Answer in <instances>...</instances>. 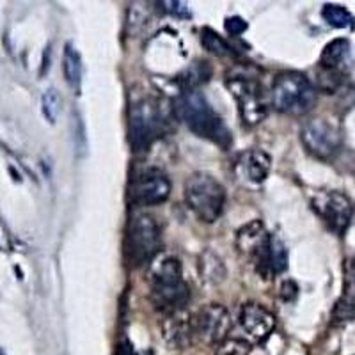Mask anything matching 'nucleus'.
I'll return each instance as SVG.
<instances>
[{"label": "nucleus", "instance_id": "ddd939ff", "mask_svg": "<svg viewBox=\"0 0 355 355\" xmlns=\"http://www.w3.org/2000/svg\"><path fill=\"white\" fill-rule=\"evenodd\" d=\"M272 167L270 155L263 150H247L236 158L234 171L243 182L259 185L268 178Z\"/></svg>", "mask_w": 355, "mask_h": 355}, {"label": "nucleus", "instance_id": "dca6fc26", "mask_svg": "<svg viewBox=\"0 0 355 355\" xmlns=\"http://www.w3.org/2000/svg\"><path fill=\"white\" fill-rule=\"evenodd\" d=\"M194 334V318L187 315L185 311L167 316L164 322V336L173 348H180V350L185 348L187 345H190Z\"/></svg>", "mask_w": 355, "mask_h": 355}, {"label": "nucleus", "instance_id": "423d86ee", "mask_svg": "<svg viewBox=\"0 0 355 355\" xmlns=\"http://www.w3.org/2000/svg\"><path fill=\"white\" fill-rule=\"evenodd\" d=\"M162 245V234L151 215H135L126 227L125 258L132 268L153 263Z\"/></svg>", "mask_w": 355, "mask_h": 355}, {"label": "nucleus", "instance_id": "9d476101", "mask_svg": "<svg viewBox=\"0 0 355 355\" xmlns=\"http://www.w3.org/2000/svg\"><path fill=\"white\" fill-rule=\"evenodd\" d=\"M171 196V182L157 167H146L133 174L128 187V199L135 206H155L166 202Z\"/></svg>", "mask_w": 355, "mask_h": 355}, {"label": "nucleus", "instance_id": "5701e85b", "mask_svg": "<svg viewBox=\"0 0 355 355\" xmlns=\"http://www.w3.org/2000/svg\"><path fill=\"white\" fill-rule=\"evenodd\" d=\"M201 44L208 52L217 57H227L234 53L233 49H231V44L224 37L218 36L214 28L210 27H205L201 31Z\"/></svg>", "mask_w": 355, "mask_h": 355}, {"label": "nucleus", "instance_id": "0eeeda50", "mask_svg": "<svg viewBox=\"0 0 355 355\" xmlns=\"http://www.w3.org/2000/svg\"><path fill=\"white\" fill-rule=\"evenodd\" d=\"M230 93L233 94L242 121L245 126H258L265 121L268 107H266L263 87L256 78L247 75H231L226 80Z\"/></svg>", "mask_w": 355, "mask_h": 355}, {"label": "nucleus", "instance_id": "f3484780", "mask_svg": "<svg viewBox=\"0 0 355 355\" xmlns=\"http://www.w3.org/2000/svg\"><path fill=\"white\" fill-rule=\"evenodd\" d=\"M332 318L336 323H347L355 320V261L347 263V274H345L343 295L336 302Z\"/></svg>", "mask_w": 355, "mask_h": 355}, {"label": "nucleus", "instance_id": "f8f14e48", "mask_svg": "<svg viewBox=\"0 0 355 355\" xmlns=\"http://www.w3.org/2000/svg\"><path fill=\"white\" fill-rule=\"evenodd\" d=\"M239 322L247 338L256 343H263L275 327V316L266 307L256 302L243 304L240 309Z\"/></svg>", "mask_w": 355, "mask_h": 355}, {"label": "nucleus", "instance_id": "aec40b11", "mask_svg": "<svg viewBox=\"0 0 355 355\" xmlns=\"http://www.w3.org/2000/svg\"><path fill=\"white\" fill-rule=\"evenodd\" d=\"M62 71H64V78L69 84V87L75 91V93H80L82 85V57L78 53V50L73 46L71 43L66 44L64 55H62Z\"/></svg>", "mask_w": 355, "mask_h": 355}, {"label": "nucleus", "instance_id": "6ab92c4d", "mask_svg": "<svg viewBox=\"0 0 355 355\" xmlns=\"http://www.w3.org/2000/svg\"><path fill=\"white\" fill-rule=\"evenodd\" d=\"M211 69L210 62L206 61H196L194 64H190L185 71H182L176 77V84L180 85L182 93H189V91H199L202 84L211 78Z\"/></svg>", "mask_w": 355, "mask_h": 355}, {"label": "nucleus", "instance_id": "cd10ccee", "mask_svg": "<svg viewBox=\"0 0 355 355\" xmlns=\"http://www.w3.org/2000/svg\"><path fill=\"white\" fill-rule=\"evenodd\" d=\"M116 355H135V352H133V347L130 341H121V343L117 345L116 347Z\"/></svg>", "mask_w": 355, "mask_h": 355}, {"label": "nucleus", "instance_id": "c756f323", "mask_svg": "<svg viewBox=\"0 0 355 355\" xmlns=\"http://www.w3.org/2000/svg\"><path fill=\"white\" fill-rule=\"evenodd\" d=\"M0 355H6V354H4V352H2V350H0Z\"/></svg>", "mask_w": 355, "mask_h": 355}, {"label": "nucleus", "instance_id": "20e7f679", "mask_svg": "<svg viewBox=\"0 0 355 355\" xmlns=\"http://www.w3.org/2000/svg\"><path fill=\"white\" fill-rule=\"evenodd\" d=\"M167 121L160 103L153 98H142L130 107L128 141L135 153L148 151L162 137Z\"/></svg>", "mask_w": 355, "mask_h": 355}, {"label": "nucleus", "instance_id": "a878e982", "mask_svg": "<svg viewBox=\"0 0 355 355\" xmlns=\"http://www.w3.org/2000/svg\"><path fill=\"white\" fill-rule=\"evenodd\" d=\"M224 27H226V33L230 34V36H240V34L245 33L249 25H247V21L243 20V18L231 17V18H226Z\"/></svg>", "mask_w": 355, "mask_h": 355}, {"label": "nucleus", "instance_id": "c85d7f7f", "mask_svg": "<svg viewBox=\"0 0 355 355\" xmlns=\"http://www.w3.org/2000/svg\"><path fill=\"white\" fill-rule=\"evenodd\" d=\"M249 355H268V354H266V352L265 350H263V348H252V350H250V354Z\"/></svg>", "mask_w": 355, "mask_h": 355}, {"label": "nucleus", "instance_id": "39448f33", "mask_svg": "<svg viewBox=\"0 0 355 355\" xmlns=\"http://www.w3.org/2000/svg\"><path fill=\"white\" fill-rule=\"evenodd\" d=\"M185 201L201 222L211 224L222 215L226 190L208 173H194L185 182Z\"/></svg>", "mask_w": 355, "mask_h": 355}, {"label": "nucleus", "instance_id": "412c9836", "mask_svg": "<svg viewBox=\"0 0 355 355\" xmlns=\"http://www.w3.org/2000/svg\"><path fill=\"white\" fill-rule=\"evenodd\" d=\"M199 270H201V277L205 279L206 283L211 284H218L224 279V275H226L224 263L211 250H206L205 254H201V258H199Z\"/></svg>", "mask_w": 355, "mask_h": 355}, {"label": "nucleus", "instance_id": "6e6552de", "mask_svg": "<svg viewBox=\"0 0 355 355\" xmlns=\"http://www.w3.org/2000/svg\"><path fill=\"white\" fill-rule=\"evenodd\" d=\"M300 141L309 155L318 160H332L343 146V133L338 125L323 117H313L300 128Z\"/></svg>", "mask_w": 355, "mask_h": 355}, {"label": "nucleus", "instance_id": "7ed1b4c3", "mask_svg": "<svg viewBox=\"0 0 355 355\" xmlns=\"http://www.w3.org/2000/svg\"><path fill=\"white\" fill-rule=\"evenodd\" d=\"M272 105L286 116H304L316 105L318 93L309 78L299 71H284L272 84Z\"/></svg>", "mask_w": 355, "mask_h": 355}, {"label": "nucleus", "instance_id": "b1692460", "mask_svg": "<svg viewBox=\"0 0 355 355\" xmlns=\"http://www.w3.org/2000/svg\"><path fill=\"white\" fill-rule=\"evenodd\" d=\"M61 94L57 93L55 89H49L44 91L43 98H41V110H43V116L49 119L50 123H55L59 114H61Z\"/></svg>", "mask_w": 355, "mask_h": 355}, {"label": "nucleus", "instance_id": "393cba45", "mask_svg": "<svg viewBox=\"0 0 355 355\" xmlns=\"http://www.w3.org/2000/svg\"><path fill=\"white\" fill-rule=\"evenodd\" d=\"M250 347L243 339H227L217 348L215 355H249Z\"/></svg>", "mask_w": 355, "mask_h": 355}, {"label": "nucleus", "instance_id": "bb28decb", "mask_svg": "<svg viewBox=\"0 0 355 355\" xmlns=\"http://www.w3.org/2000/svg\"><path fill=\"white\" fill-rule=\"evenodd\" d=\"M160 6H164V11H167L173 17L190 18V9L183 2H162Z\"/></svg>", "mask_w": 355, "mask_h": 355}, {"label": "nucleus", "instance_id": "4468645a", "mask_svg": "<svg viewBox=\"0 0 355 355\" xmlns=\"http://www.w3.org/2000/svg\"><path fill=\"white\" fill-rule=\"evenodd\" d=\"M258 272L263 275H279L288 268V249L279 234H268L265 250L256 259Z\"/></svg>", "mask_w": 355, "mask_h": 355}, {"label": "nucleus", "instance_id": "9b49d317", "mask_svg": "<svg viewBox=\"0 0 355 355\" xmlns=\"http://www.w3.org/2000/svg\"><path fill=\"white\" fill-rule=\"evenodd\" d=\"M231 329L230 311L220 304H210L202 307L194 316V332L206 343L217 345L226 339Z\"/></svg>", "mask_w": 355, "mask_h": 355}, {"label": "nucleus", "instance_id": "f257e3e1", "mask_svg": "<svg viewBox=\"0 0 355 355\" xmlns=\"http://www.w3.org/2000/svg\"><path fill=\"white\" fill-rule=\"evenodd\" d=\"M173 112L180 121L185 123L190 132L198 137L208 139L222 150H227L233 142L227 126L199 91L178 94L173 101Z\"/></svg>", "mask_w": 355, "mask_h": 355}, {"label": "nucleus", "instance_id": "f03ea898", "mask_svg": "<svg viewBox=\"0 0 355 355\" xmlns=\"http://www.w3.org/2000/svg\"><path fill=\"white\" fill-rule=\"evenodd\" d=\"M151 300L164 315L171 316L185 311L190 300V290L183 281L182 263L176 256H162L153 259L150 270Z\"/></svg>", "mask_w": 355, "mask_h": 355}, {"label": "nucleus", "instance_id": "a211bd4d", "mask_svg": "<svg viewBox=\"0 0 355 355\" xmlns=\"http://www.w3.org/2000/svg\"><path fill=\"white\" fill-rule=\"evenodd\" d=\"M350 50V41L345 40V37L332 40L331 43L325 44V49H323L322 55H320V69L341 73L343 66L348 62Z\"/></svg>", "mask_w": 355, "mask_h": 355}, {"label": "nucleus", "instance_id": "2eb2a0df", "mask_svg": "<svg viewBox=\"0 0 355 355\" xmlns=\"http://www.w3.org/2000/svg\"><path fill=\"white\" fill-rule=\"evenodd\" d=\"M266 242H268V233H266L261 220H250L236 234V249L243 256L252 258L254 261L265 250Z\"/></svg>", "mask_w": 355, "mask_h": 355}, {"label": "nucleus", "instance_id": "1a4fd4ad", "mask_svg": "<svg viewBox=\"0 0 355 355\" xmlns=\"http://www.w3.org/2000/svg\"><path fill=\"white\" fill-rule=\"evenodd\" d=\"M311 208L322 222L338 236H343L354 217L350 198L339 190H320L311 199Z\"/></svg>", "mask_w": 355, "mask_h": 355}, {"label": "nucleus", "instance_id": "4be33fe9", "mask_svg": "<svg viewBox=\"0 0 355 355\" xmlns=\"http://www.w3.org/2000/svg\"><path fill=\"white\" fill-rule=\"evenodd\" d=\"M322 18L334 28H354L355 18L345 6L325 4L322 9Z\"/></svg>", "mask_w": 355, "mask_h": 355}]
</instances>
